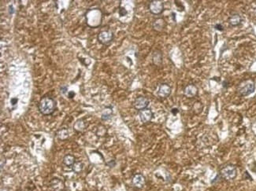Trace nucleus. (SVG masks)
<instances>
[{"mask_svg":"<svg viewBox=\"0 0 256 191\" xmlns=\"http://www.w3.org/2000/svg\"><path fill=\"white\" fill-rule=\"evenodd\" d=\"M56 136L58 139H61V140H65L69 136V132H68V130L66 128H61L59 129L58 131L56 133Z\"/></svg>","mask_w":256,"mask_h":191,"instance_id":"15","label":"nucleus"},{"mask_svg":"<svg viewBox=\"0 0 256 191\" xmlns=\"http://www.w3.org/2000/svg\"><path fill=\"white\" fill-rule=\"evenodd\" d=\"M132 183L135 187L140 189V188H143L144 186L145 183H146V179L142 174H136L134 176L132 177Z\"/></svg>","mask_w":256,"mask_h":191,"instance_id":"10","label":"nucleus"},{"mask_svg":"<svg viewBox=\"0 0 256 191\" xmlns=\"http://www.w3.org/2000/svg\"><path fill=\"white\" fill-rule=\"evenodd\" d=\"M55 100L49 96H45L41 98L38 105L39 111L43 115H51L53 113L55 110Z\"/></svg>","mask_w":256,"mask_h":191,"instance_id":"1","label":"nucleus"},{"mask_svg":"<svg viewBox=\"0 0 256 191\" xmlns=\"http://www.w3.org/2000/svg\"><path fill=\"white\" fill-rule=\"evenodd\" d=\"M83 164L81 162H75L72 166V170L75 173L81 172L83 170Z\"/></svg>","mask_w":256,"mask_h":191,"instance_id":"19","label":"nucleus"},{"mask_svg":"<svg viewBox=\"0 0 256 191\" xmlns=\"http://www.w3.org/2000/svg\"><path fill=\"white\" fill-rule=\"evenodd\" d=\"M153 112L150 109H143L141 111H139V116H140V119L141 120V122L144 123V124H146V123L150 122V120H152L153 118Z\"/></svg>","mask_w":256,"mask_h":191,"instance_id":"9","label":"nucleus"},{"mask_svg":"<svg viewBox=\"0 0 256 191\" xmlns=\"http://www.w3.org/2000/svg\"><path fill=\"white\" fill-rule=\"evenodd\" d=\"M199 90L195 84H188L184 88L183 93L188 98H192L198 94Z\"/></svg>","mask_w":256,"mask_h":191,"instance_id":"8","label":"nucleus"},{"mask_svg":"<svg viewBox=\"0 0 256 191\" xmlns=\"http://www.w3.org/2000/svg\"><path fill=\"white\" fill-rule=\"evenodd\" d=\"M73 128H74V130H76L77 131H82L85 128V122L82 120H77V121L75 123V124H74Z\"/></svg>","mask_w":256,"mask_h":191,"instance_id":"18","label":"nucleus"},{"mask_svg":"<svg viewBox=\"0 0 256 191\" xmlns=\"http://www.w3.org/2000/svg\"><path fill=\"white\" fill-rule=\"evenodd\" d=\"M127 14H128V11H127V10H126L125 8H124V7H121V8L119 9V15H120L121 17L126 16Z\"/></svg>","mask_w":256,"mask_h":191,"instance_id":"20","label":"nucleus"},{"mask_svg":"<svg viewBox=\"0 0 256 191\" xmlns=\"http://www.w3.org/2000/svg\"><path fill=\"white\" fill-rule=\"evenodd\" d=\"M243 18L240 14H233L229 18V24L232 27L240 26L242 24Z\"/></svg>","mask_w":256,"mask_h":191,"instance_id":"12","label":"nucleus"},{"mask_svg":"<svg viewBox=\"0 0 256 191\" xmlns=\"http://www.w3.org/2000/svg\"><path fill=\"white\" fill-rule=\"evenodd\" d=\"M229 81H227V80H224V81L222 82V88H223L224 89H227V88H229Z\"/></svg>","mask_w":256,"mask_h":191,"instance_id":"23","label":"nucleus"},{"mask_svg":"<svg viewBox=\"0 0 256 191\" xmlns=\"http://www.w3.org/2000/svg\"><path fill=\"white\" fill-rule=\"evenodd\" d=\"M152 61L155 65H160L163 62V54L159 51H155L152 54Z\"/></svg>","mask_w":256,"mask_h":191,"instance_id":"14","label":"nucleus"},{"mask_svg":"<svg viewBox=\"0 0 256 191\" xmlns=\"http://www.w3.org/2000/svg\"><path fill=\"white\" fill-rule=\"evenodd\" d=\"M51 187L55 191H61L64 188V184L60 179L55 178L51 180Z\"/></svg>","mask_w":256,"mask_h":191,"instance_id":"13","label":"nucleus"},{"mask_svg":"<svg viewBox=\"0 0 256 191\" xmlns=\"http://www.w3.org/2000/svg\"><path fill=\"white\" fill-rule=\"evenodd\" d=\"M115 164H116V163H115V161L113 160V161H110V162H108L107 165L109 167H114V166H115Z\"/></svg>","mask_w":256,"mask_h":191,"instance_id":"25","label":"nucleus"},{"mask_svg":"<svg viewBox=\"0 0 256 191\" xmlns=\"http://www.w3.org/2000/svg\"><path fill=\"white\" fill-rule=\"evenodd\" d=\"M112 114H113V111H112L111 107H109V108H106L105 110L103 111V112L102 113V120H108L109 119H110L112 116Z\"/></svg>","mask_w":256,"mask_h":191,"instance_id":"17","label":"nucleus"},{"mask_svg":"<svg viewBox=\"0 0 256 191\" xmlns=\"http://www.w3.org/2000/svg\"><path fill=\"white\" fill-rule=\"evenodd\" d=\"M254 91H255V83L251 79L242 82L238 87V92L240 95L244 97L250 95L252 93H254Z\"/></svg>","mask_w":256,"mask_h":191,"instance_id":"3","label":"nucleus"},{"mask_svg":"<svg viewBox=\"0 0 256 191\" xmlns=\"http://www.w3.org/2000/svg\"><path fill=\"white\" fill-rule=\"evenodd\" d=\"M219 175H221L222 179L227 181H231L236 179V177L237 176V169L234 165H227L220 169Z\"/></svg>","mask_w":256,"mask_h":191,"instance_id":"2","label":"nucleus"},{"mask_svg":"<svg viewBox=\"0 0 256 191\" xmlns=\"http://www.w3.org/2000/svg\"><path fill=\"white\" fill-rule=\"evenodd\" d=\"M171 112H172V113L173 114V115H176L177 113H178L179 110L177 108H173L172 109V110H171Z\"/></svg>","mask_w":256,"mask_h":191,"instance_id":"26","label":"nucleus"},{"mask_svg":"<svg viewBox=\"0 0 256 191\" xmlns=\"http://www.w3.org/2000/svg\"><path fill=\"white\" fill-rule=\"evenodd\" d=\"M149 103H150V102H149L148 98H147L146 97H144V96H140L135 99L134 102H133V106L136 110L141 111V110L147 109Z\"/></svg>","mask_w":256,"mask_h":191,"instance_id":"6","label":"nucleus"},{"mask_svg":"<svg viewBox=\"0 0 256 191\" xmlns=\"http://www.w3.org/2000/svg\"><path fill=\"white\" fill-rule=\"evenodd\" d=\"M213 28H214V29H216V30L219 31V32H223V31L225 30V28H224L223 25H222V24H219V23L214 25Z\"/></svg>","mask_w":256,"mask_h":191,"instance_id":"21","label":"nucleus"},{"mask_svg":"<svg viewBox=\"0 0 256 191\" xmlns=\"http://www.w3.org/2000/svg\"><path fill=\"white\" fill-rule=\"evenodd\" d=\"M9 12H10V14H14V9L13 6H9Z\"/></svg>","mask_w":256,"mask_h":191,"instance_id":"27","label":"nucleus"},{"mask_svg":"<svg viewBox=\"0 0 256 191\" xmlns=\"http://www.w3.org/2000/svg\"><path fill=\"white\" fill-rule=\"evenodd\" d=\"M75 162V157L70 154L65 155L64 158H63V163H64V165L68 167H72Z\"/></svg>","mask_w":256,"mask_h":191,"instance_id":"16","label":"nucleus"},{"mask_svg":"<svg viewBox=\"0 0 256 191\" xmlns=\"http://www.w3.org/2000/svg\"><path fill=\"white\" fill-rule=\"evenodd\" d=\"M74 94H75L73 93V91L69 92V98H73V96H74Z\"/></svg>","mask_w":256,"mask_h":191,"instance_id":"28","label":"nucleus"},{"mask_svg":"<svg viewBox=\"0 0 256 191\" xmlns=\"http://www.w3.org/2000/svg\"><path fill=\"white\" fill-rule=\"evenodd\" d=\"M149 11L152 14L159 15L161 14L164 10V3L160 0H152L149 3Z\"/></svg>","mask_w":256,"mask_h":191,"instance_id":"5","label":"nucleus"},{"mask_svg":"<svg viewBox=\"0 0 256 191\" xmlns=\"http://www.w3.org/2000/svg\"><path fill=\"white\" fill-rule=\"evenodd\" d=\"M171 94V88L168 83H161L157 91V94L159 98H166L169 97Z\"/></svg>","mask_w":256,"mask_h":191,"instance_id":"7","label":"nucleus"},{"mask_svg":"<svg viewBox=\"0 0 256 191\" xmlns=\"http://www.w3.org/2000/svg\"><path fill=\"white\" fill-rule=\"evenodd\" d=\"M67 91H68V88L67 87H65V86H62L61 88H60V91H61L62 94H65L66 92H67Z\"/></svg>","mask_w":256,"mask_h":191,"instance_id":"24","label":"nucleus"},{"mask_svg":"<svg viewBox=\"0 0 256 191\" xmlns=\"http://www.w3.org/2000/svg\"><path fill=\"white\" fill-rule=\"evenodd\" d=\"M220 179H222V177H221V175H219V174H217V175H216V177L214 178V179H213L211 181V183H217V182H218L220 180Z\"/></svg>","mask_w":256,"mask_h":191,"instance_id":"22","label":"nucleus"},{"mask_svg":"<svg viewBox=\"0 0 256 191\" xmlns=\"http://www.w3.org/2000/svg\"><path fill=\"white\" fill-rule=\"evenodd\" d=\"M166 20L163 18H161V17L155 19L152 23L153 29L156 31V32H161V31H163V29L166 28Z\"/></svg>","mask_w":256,"mask_h":191,"instance_id":"11","label":"nucleus"},{"mask_svg":"<svg viewBox=\"0 0 256 191\" xmlns=\"http://www.w3.org/2000/svg\"><path fill=\"white\" fill-rule=\"evenodd\" d=\"M114 33L110 30L102 31L98 35V40L101 44L109 45L114 40Z\"/></svg>","mask_w":256,"mask_h":191,"instance_id":"4","label":"nucleus"}]
</instances>
